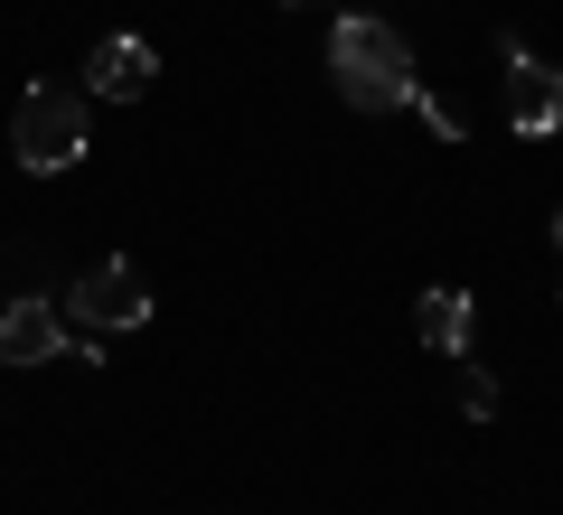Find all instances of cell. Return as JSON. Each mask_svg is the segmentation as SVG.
<instances>
[{
	"label": "cell",
	"mask_w": 563,
	"mask_h": 515,
	"mask_svg": "<svg viewBox=\"0 0 563 515\" xmlns=\"http://www.w3.org/2000/svg\"><path fill=\"white\" fill-rule=\"evenodd\" d=\"M329 76H339V94L357 103V113H413V47L395 38L385 20H366V10H347L339 29H329Z\"/></svg>",
	"instance_id": "obj_1"
},
{
	"label": "cell",
	"mask_w": 563,
	"mask_h": 515,
	"mask_svg": "<svg viewBox=\"0 0 563 515\" xmlns=\"http://www.w3.org/2000/svg\"><path fill=\"white\" fill-rule=\"evenodd\" d=\"M10 150H20L29 179H57L85 159V94L76 85H29L20 113H10Z\"/></svg>",
	"instance_id": "obj_2"
},
{
	"label": "cell",
	"mask_w": 563,
	"mask_h": 515,
	"mask_svg": "<svg viewBox=\"0 0 563 515\" xmlns=\"http://www.w3.org/2000/svg\"><path fill=\"white\" fill-rule=\"evenodd\" d=\"M498 57H507V132L554 141L563 132V66H544L526 38H498Z\"/></svg>",
	"instance_id": "obj_3"
},
{
	"label": "cell",
	"mask_w": 563,
	"mask_h": 515,
	"mask_svg": "<svg viewBox=\"0 0 563 515\" xmlns=\"http://www.w3.org/2000/svg\"><path fill=\"white\" fill-rule=\"evenodd\" d=\"M66 300H76V318H85L95 337H113V328H141V318H151V281L132 272V254H103V262H95V272H85Z\"/></svg>",
	"instance_id": "obj_4"
},
{
	"label": "cell",
	"mask_w": 563,
	"mask_h": 515,
	"mask_svg": "<svg viewBox=\"0 0 563 515\" xmlns=\"http://www.w3.org/2000/svg\"><path fill=\"white\" fill-rule=\"evenodd\" d=\"M151 76H161V47H151V38H132V29L95 38V57H85V94H103V103L151 94Z\"/></svg>",
	"instance_id": "obj_5"
},
{
	"label": "cell",
	"mask_w": 563,
	"mask_h": 515,
	"mask_svg": "<svg viewBox=\"0 0 563 515\" xmlns=\"http://www.w3.org/2000/svg\"><path fill=\"white\" fill-rule=\"evenodd\" d=\"M76 337L57 328V300H0V366H57Z\"/></svg>",
	"instance_id": "obj_6"
},
{
	"label": "cell",
	"mask_w": 563,
	"mask_h": 515,
	"mask_svg": "<svg viewBox=\"0 0 563 515\" xmlns=\"http://www.w3.org/2000/svg\"><path fill=\"white\" fill-rule=\"evenodd\" d=\"M470 328H479V310H470V291H451V281H442V291H422V300H413V337H422V347H442V357H461V347H470Z\"/></svg>",
	"instance_id": "obj_7"
},
{
	"label": "cell",
	"mask_w": 563,
	"mask_h": 515,
	"mask_svg": "<svg viewBox=\"0 0 563 515\" xmlns=\"http://www.w3.org/2000/svg\"><path fill=\"white\" fill-rule=\"evenodd\" d=\"M461 413H470V422H498V376L470 366V376H461Z\"/></svg>",
	"instance_id": "obj_8"
},
{
	"label": "cell",
	"mask_w": 563,
	"mask_h": 515,
	"mask_svg": "<svg viewBox=\"0 0 563 515\" xmlns=\"http://www.w3.org/2000/svg\"><path fill=\"white\" fill-rule=\"evenodd\" d=\"M413 113H422V132H432V141H461V132H470V122H461V113H451V103H442V94H413Z\"/></svg>",
	"instance_id": "obj_9"
},
{
	"label": "cell",
	"mask_w": 563,
	"mask_h": 515,
	"mask_svg": "<svg viewBox=\"0 0 563 515\" xmlns=\"http://www.w3.org/2000/svg\"><path fill=\"white\" fill-rule=\"evenodd\" d=\"M554 244H563V206H554Z\"/></svg>",
	"instance_id": "obj_10"
},
{
	"label": "cell",
	"mask_w": 563,
	"mask_h": 515,
	"mask_svg": "<svg viewBox=\"0 0 563 515\" xmlns=\"http://www.w3.org/2000/svg\"><path fill=\"white\" fill-rule=\"evenodd\" d=\"M282 10H291V0H282Z\"/></svg>",
	"instance_id": "obj_11"
}]
</instances>
